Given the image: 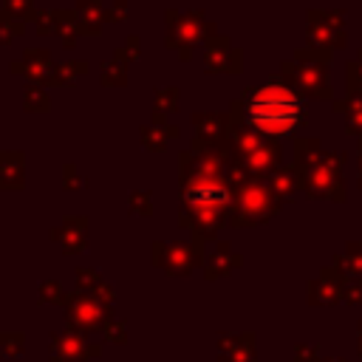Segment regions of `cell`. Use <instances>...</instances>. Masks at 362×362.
<instances>
[{"instance_id": "obj_20", "label": "cell", "mask_w": 362, "mask_h": 362, "mask_svg": "<svg viewBox=\"0 0 362 362\" xmlns=\"http://www.w3.org/2000/svg\"><path fill=\"white\" fill-rule=\"evenodd\" d=\"M25 34V23L8 17V11H0V45H11L14 40H20Z\"/></svg>"}, {"instance_id": "obj_16", "label": "cell", "mask_w": 362, "mask_h": 362, "mask_svg": "<svg viewBox=\"0 0 362 362\" xmlns=\"http://www.w3.org/2000/svg\"><path fill=\"white\" fill-rule=\"evenodd\" d=\"M99 82L105 85V88H124L127 85V62H122V59H105L102 65H99Z\"/></svg>"}, {"instance_id": "obj_3", "label": "cell", "mask_w": 362, "mask_h": 362, "mask_svg": "<svg viewBox=\"0 0 362 362\" xmlns=\"http://www.w3.org/2000/svg\"><path fill=\"white\" fill-rule=\"evenodd\" d=\"M274 209H277V195L272 192V187L260 184L257 178H249L235 189L229 223L232 226H255V223H263L269 215H274Z\"/></svg>"}, {"instance_id": "obj_5", "label": "cell", "mask_w": 362, "mask_h": 362, "mask_svg": "<svg viewBox=\"0 0 362 362\" xmlns=\"http://www.w3.org/2000/svg\"><path fill=\"white\" fill-rule=\"evenodd\" d=\"M150 257H153V266L167 272L170 277H187V274H192L206 260L201 243H195V240H189V243H181V240H153Z\"/></svg>"}, {"instance_id": "obj_13", "label": "cell", "mask_w": 362, "mask_h": 362, "mask_svg": "<svg viewBox=\"0 0 362 362\" xmlns=\"http://www.w3.org/2000/svg\"><path fill=\"white\" fill-rule=\"evenodd\" d=\"M238 266H240V255L232 252L229 243H218V246L206 255V260H204V274H206V280H218V277L229 274V272L238 269Z\"/></svg>"}, {"instance_id": "obj_24", "label": "cell", "mask_w": 362, "mask_h": 362, "mask_svg": "<svg viewBox=\"0 0 362 362\" xmlns=\"http://www.w3.org/2000/svg\"><path fill=\"white\" fill-rule=\"evenodd\" d=\"M74 280H76V288H79V291H96L99 283H102V274H99V269L79 266V269L74 272Z\"/></svg>"}, {"instance_id": "obj_29", "label": "cell", "mask_w": 362, "mask_h": 362, "mask_svg": "<svg viewBox=\"0 0 362 362\" xmlns=\"http://www.w3.org/2000/svg\"><path fill=\"white\" fill-rule=\"evenodd\" d=\"M127 20V0H113V6L107 8V23H122Z\"/></svg>"}, {"instance_id": "obj_8", "label": "cell", "mask_w": 362, "mask_h": 362, "mask_svg": "<svg viewBox=\"0 0 362 362\" xmlns=\"http://www.w3.org/2000/svg\"><path fill=\"white\" fill-rule=\"evenodd\" d=\"M11 74L28 79V85H45L51 71H54V59H51V51L48 48H25L23 51V59H14L8 65Z\"/></svg>"}, {"instance_id": "obj_10", "label": "cell", "mask_w": 362, "mask_h": 362, "mask_svg": "<svg viewBox=\"0 0 362 362\" xmlns=\"http://www.w3.org/2000/svg\"><path fill=\"white\" fill-rule=\"evenodd\" d=\"M48 235H51V240H57L62 246L65 255H82L88 249V218L85 215H68Z\"/></svg>"}, {"instance_id": "obj_28", "label": "cell", "mask_w": 362, "mask_h": 362, "mask_svg": "<svg viewBox=\"0 0 362 362\" xmlns=\"http://www.w3.org/2000/svg\"><path fill=\"white\" fill-rule=\"evenodd\" d=\"M85 184H88V181L79 175L76 164H65V167H62V187H65V189H71V192H74V189H85Z\"/></svg>"}, {"instance_id": "obj_12", "label": "cell", "mask_w": 362, "mask_h": 362, "mask_svg": "<svg viewBox=\"0 0 362 362\" xmlns=\"http://www.w3.org/2000/svg\"><path fill=\"white\" fill-rule=\"evenodd\" d=\"M76 20H79V31L82 37H99L102 25L107 23V8L102 0H76Z\"/></svg>"}, {"instance_id": "obj_14", "label": "cell", "mask_w": 362, "mask_h": 362, "mask_svg": "<svg viewBox=\"0 0 362 362\" xmlns=\"http://www.w3.org/2000/svg\"><path fill=\"white\" fill-rule=\"evenodd\" d=\"M175 136H178V127L175 124H144L139 130V141L150 153H161L167 147V141L175 139Z\"/></svg>"}, {"instance_id": "obj_32", "label": "cell", "mask_w": 362, "mask_h": 362, "mask_svg": "<svg viewBox=\"0 0 362 362\" xmlns=\"http://www.w3.org/2000/svg\"><path fill=\"white\" fill-rule=\"evenodd\" d=\"M0 48H3V45H0Z\"/></svg>"}, {"instance_id": "obj_19", "label": "cell", "mask_w": 362, "mask_h": 362, "mask_svg": "<svg viewBox=\"0 0 362 362\" xmlns=\"http://www.w3.org/2000/svg\"><path fill=\"white\" fill-rule=\"evenodd\" d=\"M25 351V334L23 331H0V356L17 359Z\"/></svg>"}, {"instance_id": "obj_1", "label": "cell", "mask_w": 362, "mask_h": 362, "mask_svg": "<svg viewBox=\"0 0 362 362\" xmlns=\"http://www.w3.org/2000/svg\"><path fill=\"white\" fill-rule=\"evenodd\" d=\"M305 119L303 102L297 93L283 85V82H266L263 88L246 90L240 99L232 102L229 122L232 124H246L263 136H286L294 127H300Z\"/></svg>"}, {"instance_id": "obj_4", "label": "cell", "mask_w": 362, "mask_h": 362, "mask_svg": "<svg viewBox=\"0 0 362 362\" xmlns=\"http://www.w3.org/2000/svg\"><path fill=\"white\" fill-rule=\"evenodd\" d=\"M62 314H65V322L71 331H79V334H93V331H102L107 320H113V305L102 303L93 291H71L62 297Z\"/></svg>"}, {"instance_id": "obj_7", "label": "cell", "mask_w": 362, "mask_h": 362, "mask_svg": "<svg viewBox=\"0 0 362 362\" xmlns=\"http://www.w3.org/2000/svg\"><path fill=\"white\" fill-rule=\"evenodd\" d=\"M229 116L226 113H215V110H198L192 113V127H195V136H192V150H204V147H212V144H223L226 133H229Z\"/></svg>"}, {"instance_id": "obj_9", "label": "cell", "mask_w": 362, "mask_h": 362, "mask_svg": "<svg viewBox=\"0 0 362 362\" xmlns=\"http://www.w3.org/2000/svg\"><path fill=\"white\" fill-rule=\"evenodd\" d=\"M204 68L209 74H238L240 71V51L229 42V37L215 34L212 40H206Z\"/></svg>"}, {"instance_id": "obj_30", "label": "cell", "mask_w": 362, "mask_h": 362, "mask_svg": "<svg viewBox=\"0 0 362 362\" xmlns=\"http://www.w3.org/2000/svg\"><path fill=\"white\" fill-rule=\"evenodd\" d=\"M93 294H96L102 303L113 305V300H116V286H113V283H107V280H102V283H99V288H96Z\"/></svg>"}, {"instance_id": "obj_2", "label": "cell", "mask_w": 362, "mask_h": 362, "mask_svg": "<svg viewBox=\"0 0 362 362\" xmlns=\"http://www.w3.org/2000/svg\"><path fill=\"white\" fill-rule=\"evenodd\" d=\"M164 23H167V37H164V45L178 51V59H192V48L204 40H212L218 31H215V23L206 20V14L201 8L195 11H175V8H167L164 14Z\"/></svg>"}, {"instance_id": "obj_22", "label": "cell", "mask_w": 362, "mask_h": 362, "mask_svg": "<svg viewBox=\"0 0 362 362\" xmlns=\"http://www.w3.org/2000/svg\"><path fill=\"white\" fill-rule=\"evenodd\" d=\"M3 8L8 11V17H14V20H20V23L37 20V14H40V11L34 8V0H6Z\"/></svg>"}, {"instance_id": "obj_26", "label": "cell", "mask_w": 362, "mask_h": 362, "mask_svg": "<svg viewBox=\"0 0 362 362\" xmlns=\"http://www.w3.org/2000/svg\"><path fill=\"white\" fill-rule=\"evenodd\" d=\"M102 334H105V342H113V345H124L127 342V325L119 317L107 320L105 328H102Z\"/></svg>"}, {"instance_id": "obj_15", "label": "cell", "mask_w": 362, "mask_h": 362, "mask_svg": "<svg viewBox=\"0 0 362 362\" xmlns=\"http://www.w3.org/2000/svg\"><path fill=\"white\" fill-rule=\"evenodd\" d=\"M82 74H88V62L68 59V62L54 65V71H51V76H48V82H45V85H51V88H74V85H76V79H79Z\"/></svg>"}, {"instance_id": "obj_18", "label": "cell", "mask_w": 362, "mask_h": 362, "mask_svg": "<svg viewBox=\"0 0 362 362\" xmlns=\"http://www.w3.org/2000/svg\"><path fill=\"white\" fill-rule=\"evenodd\" d=\"M181 107V93L175 85H164V88H156V102H153V110L167 116V113H175Z\"/></svg>"}, {"instance_id": "obj_11", "label": "cell", "mask_w": 362, "mask_h": 362, "mask_svg": "<svg viewBox=\"0 0 362 362\" xmlns=\"http://www.w3.org/2000/svg\"><path fill=\"white\" fill-rule=\"evenodd\" d=\"M23 187H25V153L0 150V189H23Z\"/></svg>"}, {"instance_id": "obj_23", "label": "cell", "mask_w": 362, "mask_h": 362, "mask_svg": "<svg viewBox=\"0 0 362 362\" xmlns=\"http://www.w3.org/2000/svg\"><path fill=\"white\" fill-rule=\"evenodd\" d=\"M127 204H130V212L133 215H141V218H150L153 215V192L150 189H133Z\"/></svg>"}, {"instance_id": "obj_21", "label": "cell", "mask_w": 362, "mask_h": 362, "mask_svg": "<svg viewBox=\"0 0 362 362\" xmlns=\"http://www.w3.org/2000/svg\"><path fill=\"white\" fill-rule=\"evenodd\" d=\"M34 34L37 37H57L59 34V8L40 11L34 20Z\"/></svg>"}, {"instance_id": "obj_27", "label": "cell", "mask_w": 362, "mask_h": 362, "mask_svg": "<svg viewBox=\"0 0 362 362\" xmlns=\"http://www.w3.org/2000/svg\"><path fill=\"white\" fill-rule=\"evenodd\" d=\"M65 291L59 280H42L40 283V305H51V303H62Z\"/></svg>"}, {"instance_id": "obj_25", "label": "cell", "mask_w": 362, "mask_h": 362, "mask_svg": "<svg viewBox=\"0 0 362 362\" xmlns=\"http://www.w3.org/2000/svg\"><path fill=\"white\" fill-rule=\"evenodd\" d=\"M113 57L122 59V62H133V59H139V57H141V37H139V34H127L124 45H119V48L113 51Z\"/></svg>"}, {"instance_id": "obj_6", "label": "cell", "mask_w": 362, "mask_h": 362, "mask_svg": "<svg viewBox=\"0 0 362 362\" xmlns=\"http://www.w3.org/2000/svg\"><path fill=\"white\" fill-rule=\"evenodd\" d=\"M51 356L48 362H88V359H99L102 356V345L99 342H88L85 334L79 331H54L51 337Z\"/></svg>"}, {"instance_id": "obj_17", "label": "cell", "mask_w": 362, "mask_h": 362, "mask_svg": "<svg viewBox=\"0 0 362 362\" xmlns=\"http://www.w3.org/2000/svg\"><path fill=\"white\" fill-rule=\"evenodd\" d=\"M23 110L25 113H48L51 110V99L45 85H25L23 88Z\"/></svg>"}, {"instance_id": "obj_31", "label": "cell", "mask_w": 362, "mask_h": 362, "mask_svg": "<svg viewBox=\"0 0 362 362\" xmlns=\"http://www.w3.org/2000/svg\"><path fill=\"white\" fill-rule=\"evenodd\" d=\"M0 3H6V0H0Z\"/></svg>"}]
</instances>
